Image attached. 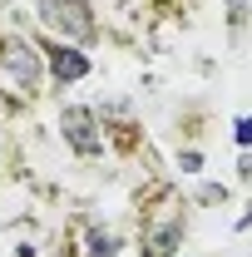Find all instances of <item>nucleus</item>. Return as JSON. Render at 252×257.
Returning <instances> with one entry per match:
<instances>
[{
  "label": "nucleus",
  "mask_w": 252,
  "mask_h": 257,
  "mask_svg": "<svg viewBox=\"0 0 252 257\" xmlns=\"http://www.w3.org/2000/svg\"><path fill=\"white\" fill-rule=\"evenodd\" d=\"M0 109H5V104H0Z\"/></svg>",
  "instance_id": "obj_9"
},
{
  "label": "nucleus",
  "mask_w": 252,
  "mask_h": 257,
  "mask_svg": "<svg viewBox=\"0 0 252 257\" xmlns=\"http://www.w3.org/2000/svg\"><path fill=\"white\" fill-rule=\"evenodd\" d=\"M40 20L69 45H89L94 40V10L84 0H40Z\"/></svg>",
  "instance_id": "obj_1"
},
{
  "label": "nucleus",
  "mask_w": 252,
  "mask_h": 257,
  "mask_svg": "<svg viewBox=\"0 0 252 257\" xmlns=\"http://www.w3.org/2000/svg\"><path fill=\"white\" fill-rule=\"evenodd\" d=\"M183 242V218H168V223H149L144 227V257H168Z\"/></svg>",
  "instance_id": "obj_4"
},
{
  "label": "nucleus",
  "mask_w": 252,
  "mask_h": 257,
  "mask_svg": "<svg viewBox=\"0 0 252 257\" xmlns=\"http://www.w3.org/2000/svg\"><path fill=\"white\" fill-rule=\"evenodd\" d=\"M247 10H252L247 0H227V15H232V20H247Z\"/></svg>",
  "instance_id": "obj_7"
},
{
  "label": "nucleus",
  "mask_w": 252,
  "mask_h": 257,
  "mask_svg": "<svg viewBox=\"0 0 252 257\" xmlns=\"http://www.w3.org/2000/svg\"><path fill=\"white\" fill-rule=\"evenodd\" d=\"M60 128H64V139H69V149L74 154H84V159H94L99 149H104V134H99V119L89 114V109H64L60 114Z\"/></svg>",
  "instance_id": "obj_2"
},
{
  "label": "nucleus",
  "mask_w": 252,
  "mask_h": 257,
  "mask_svg": "<svg viewBox=\"0 0 252 257\" xmlns=\"http://www.w3.org/2000/svg\"><path fill=\"white\" fill-rule=\"evenodd\" d=\"M237 144L252 149V119H237Z\"/></svg>",
  "instance_id": "obj_6"
},
{
  "label": "nucleus",
  "mask_w": 252,
  "mask_h": 257,
  "mask_svg": "<svg viewBox=\"0 0 252 257\" xmlns=\"http://www.w3.org/2000/svg\"><path fill=\"white\" fill-rule=\"evenodd\" d=\"M237 227H252V213H247V218H242V223H237Z\"/></svg>",
  "instance_id": "obj_8"
},
{
  "label": "nucleus",
  "mask_w": 252,
  "mask_h": 257,
  "mask_svg": "<svg viewBox=\"0 0 252 257\" xmlns=\"http://www.w3.org/2000/svg\"><path fill=\"white\" fill-rule=\"evenodd\" d=\"M0 60H5V69H10V74H15V84L40 89V50H35L30 40H10V45L0 50Z\"/></svg>",
  "instance_id": "obj_3"
},
{
  "label": "nucleus",
  "mask_w": 252,
  "mask_h": 257,
  "mask_svg": "<svg viewBox=\"0 0 252 257\" xmlns=\"http://www.w3.org/2000/svg\"><path fill=\"white\" fill-rule=\"evenodd\" d=\"M45 55H50V69H55V79H84V74H89V60H84L79 50H64V45H50Z\"/></svg>",
  "instance_id": "obj_5"
}]
</instances>
